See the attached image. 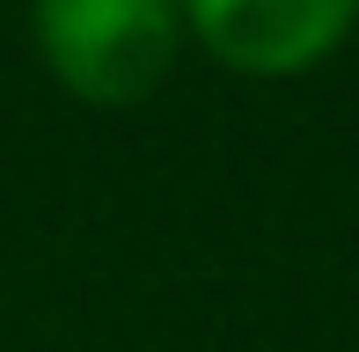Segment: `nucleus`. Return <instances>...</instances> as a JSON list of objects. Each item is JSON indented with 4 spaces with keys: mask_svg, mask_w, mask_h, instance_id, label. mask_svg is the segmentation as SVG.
Returning <instances> with one entry per match:
<instances>
[{
    "mask_svg": "<svg viewBox=\"0 0 359 352\" xmlns=\"http://www.w3.org/2000/svg\"><path fill=\"white\" fill-rule=\"evenodd\" d=\"M29 37L67 95L95 110H133L169 81L191 29L184 0H29Z\"/></svg>",
    "mask_w": 359,
    "mask_h": 352,
    "instance_id": "nucleus-1",
    "label": "nucleus"
},
{
    "mask_svg": "<svg viewBox=\"0 0 359 352\" xmlns=\"http://www.w3.org/2000/svg\"><path fill=\"white\" fill-rule=\"evenodd\" d=\"M359 0H184V29L250 81L316 74L352 37Z\"/></svg>",
    "mask_w": 359,
    "mask_h": 352,
    "instance_id": "nucleus-2",
    "label": "nucleus"
}]
</instances>
